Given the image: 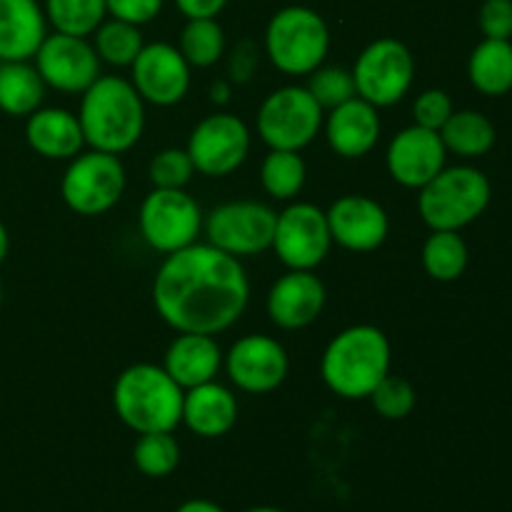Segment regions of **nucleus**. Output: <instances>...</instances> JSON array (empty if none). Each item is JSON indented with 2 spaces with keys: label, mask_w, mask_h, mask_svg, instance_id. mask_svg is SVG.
Segmentation results:
<instances>
[{
  "label": "nucleus",
  "mask_w": 512,
  "mask_h": 512,
  "mask_svg": "<svg viewBox=\"0 0 512 512\" xmlns=\"http://www.w3.org/2000/svg\"><path fill=\"white\" fill-rule=\"evenodd\" d=\"M250 128L233 113H213L200 120L190 133L188 150L195 173L208 178H225L248 160Z\"/></svg>",
  "instance_id": "obj_12"
},
{
  "label": "nucleus",
  "mask_w": 512,
  "mask_h": 512,
  "mask_svg": "<svg viewBox=\"0 0 512 512\" xmlns=\"http://www.w3.org/2000/svg\"><path fill=\"white\" fill-rule=\"evenodd\" d=\"M453 110H455L453 100H450V95L445 93V90H440V88L423 90V93H420L413 103L415 125L440 133V128L448 123V118L453 115Z\"/></svg>",
  "instance_id": "obj_37"
},
{
  "label": "nucleus",
  "mask_w": 512,
  "mask_h": 512,
  "mask_svg": "<svg viewBox=\"0 0 512 512\" xmlns=\"http://www.w3.org/2000/svg\"><path fill=\"white\" fill-rule=\"evenodd\" d=\"M468 78L478 93L503 98L512 90V43L483 38L468 58Z\"/></svg>",
  "instance_id": "obj_25"
},
{
  "label": "nucleus",
  "mask_w": 512,
  "mask_h": 512,
  "mask_svg": "<svg viewBox=\"0 0 512 512\" xmlns=\"http://www.w3.org/2000/svg\"><path fill=\"white\" fill-rule=\"evenodd\" d=\"M213 100H218V103H225V100H228V88H225L223 83L213 85Z\"/></svg>",
  "instance_id": "obj_43"
},
{
  "label": "nucleus",
  "mask_w": 512,
  "mask_h": 512,
  "mask_svg": "<svg viewBox=\"0 0 512 512\" xmlns=\"http://www.w3.org/2000/svg\"><path fill=\"white\" fill-rule=\"evenodd\" d=\"M448 150H445L440 133L420 125L403 128L388 145L385 165L390 178L410 190H420L428 185L440 170L445 168Z\"/></svg>",
  "instance_id": "obj_17"
},
{
  "label": "nucleus",
  "mask_w": 512,
  "mask_h": 512,
  "mask_svg": "<svg viewBox=\"0 0 512 512\" xmlns=\"http://www.w3.org/2000/svg\"><path fill=\"white\" fill-rule=\"evenodd\" d=\"M178 50L190 68H210L225 55V33L215 18H193L180 33Z\"/></svg>",
  "instance_id": "obj_32"
},
{
  "label": "nucleus",
  "mask_w": 512,
  "mask_h": 512,
  "mask_svg": "<svg viewBox=\"0 0 512 512\" xmlns=\"http://www.w3.org/2000/svg\"><path fill=\"white\" fill-rule=\"evenodd\" d=\"M110 18L125 20L133 25H145L155 20L163 10L165 0H105Z\"/></svg>",
  "instance_id": "obj_39"
},
{
  "label": "nucleus",
  "mask_w": 512,
  "mask_h": 512,
  "mask_svg": "<svg viewBox=\"0 0 512 512\" xmlns=\"http://www.w3.org/2000/svg\"><path fill=\"white\" fill-rule=\"evenodd\" d=\"M138 225L140 235L150 248L170 255L198 243L203 210L183 188H153L140 205Z\"/></svg>",
  "instance_id": "obj_10"
},
{
  "label": "nucleus",
  "mask_w": 512,
  "mask_h": 512,
  "mask_svg": "<svg viewBox=\"0 0 512 512\" xmlns=\"http://www.w3.org/2000/svg\"><path fill=\"white\" fill-rule=\"evenodd\" d=\"M48 35V18L38 0H0V63L33 60Z\"/></svg>",
  "instance_id": "obj_22"
},
{
  "label": "nucleus",
  "mask_w": 512,
  "mask_h": 512,
  "mask_svg": "<svg viewBox=\"0 0 512 512\" xmlns=\"http://www.w3.org/2000/svg\"><path fill=\"white\" fill-rule=\"evenodd\" d=\"M230 383L250 395H265L285 383L290 370L288 353L270 335H245L235 340L228 355H223Z\"/></svg>",
  "instance_id": "obj_15"
},
{
  "label": "nucleus",
  "mask_w": 512,
  "mask_h": 512,
  "mask_svg": "<svg viewBox=\"0 0 512 512\" xmlns=\"http://www.w3.org/2000/svg\"><path fill=\"white\" fill-rule=\"evenodd\" d=\"M8 250H10V238H8V230H5V225L0 223V265H3V260L8 258Z\"/></svg>",
  "instance_id": "obj_42"
},
{
  "label": "nucleus",
  "mask_w": 512,
  "mask_h": 512,
  "mask_svg": "<svg viewBox=\"0 0 512 512\" xmlns=\"http://www.w3.org/2000/svg\"><path fill=\"white\" fill-rule=\"evenodd\" d=\"M248 300L243 263L210 243L170 253L153 280L155 310L178 333H223L238 323Z\"/></svg>",
  "instance_id": "obj_1"
},
{
  "label": "nucleus",
  "mask_w": 512,
  "mask_h": 512,
  "mask_svg": "<svg viewBox=\"0 0 512 512\" xmlns=\"http://www.w3.org/2000/svg\"><path fill=\"white\" fill-rule=\"evenodd\" d=\"M133 463L145 478H168L180 465V445L173 433H145L133 448Z\"/></svg>",
  "instance_id": "obj_33"
},
{
  "label": "nucleus",
  "mask_w": 512,
  "mask_h": 512,
  "mask_svg": "<svg viewBox=\"0 0 512 512\" xmlns=\"http://www.w3.org/2000/svg\"><path fill=\"white\" fill-rule=\"evenodd\" d=\"M390 363L393 348L388 335L375 325H353L328 343L320 360V375L338 398L363 400L390 373Z\"/></svg>",
  "instance_id": "obj_3"
},
{
  "label": "nucleus",
  "mask_w": 512,
  "mask_h": 512,
  "mask_svg": "<svg viewBox=\"0 0 512 512\" xmlns=\"http://www.w3.org/2000/svg\"><path fill=\"white\" fill-rule=\"evenodd\" d=\"M325 285L313 270H290L270 288L265 310L270 323L283 330H303L320 318L325 308Z\"/></svg>",
  "instance_id": "obj_19"
},
{
  "label": "nucleus",
  "mask_w": 512,
  "mask_h": 512,
  "mask_svg": "<svg viewBox=\"0 0 512 512\" xmlns=\"http://www.w3.org/2000/svg\"><path fill=\"white\" fill-rule=\"evenodd\" d=\"M370 403H373L375 413L385 420H405L418 405V393H415L413 383L400 375L388 373L378 383V388L370 393Z\"/></svg>",
  "instance_id": "obj_35"
},
{
  "label": "nucleus",
  "mask_w": 512,
  "mask_h": 512,
  "mask_svg": "<svg viewBox=\"0 0 512 512\" xmlns=\"http://www.w3.org/2000/svg\"><path fill=\"white\" fill-rule=\"evenodd\" d=\"M25 140L48 160H73L83 150L78 115L65 108H38L25 120Z\"/></svg>",
  "instance_id": "obj_24"
},
{
  "label": "nucleus",
  "mask_w": 512,
  "mask_h": 512,
  "mask_svg": "<svg viewBox=\"0 0 512 512\" xmlns=\"http://www.w3.org/2000/svg\"><path fill=\"white\" fill-rule=\"evenodd\" d=\"M175 512H225V510L220 508L218 503H213V500L193 498V500H185L183 505H178V510Z\"/></svg>",
  "instance_id": "obj_41"
},
{
  "label": "nucleus",
  "mask_w": 512,
  "mask_h": 512,
  "mask_svg": "<svg viewBox=\"0 0 512 512\" xmlns=\"http://www.w3.org/2000/svg\"><path fill=\"white\" fill-rule=\"evenodd\" d=\"M330 238L353 253H370L385 243L390 220L383 205L368 195H343L328 210Z\"/></svg>",
  "instance_id": "obj_18"
},
{
  "label": "nucleus",
  "mask_w": 512,
  "mask_h": 512,
  "mask_svg": "<svg viewBox=\"0 0 512 512\" xmlns=\"http://www.w3.org/2000/svg\"><path fill=\"white\" fill-rule=\"evenodd\" d=\"M190 65L175 45L148 43L130 65V83L143 103L170 108L178 105L190 90Z\"/></svg>",
  "instance_id": "obj_16"
},
{
  "label": "nucleus",
  "mask_w": 512,
  "mask_h": 512,
  "mask_svg": "<svg viewBox=\"0 0 512 512\" xmlns=\"http://www.w3.org/2000/svg\"><path fill=\"white\" fill-rule=\"evenodd\" d=\"M355 93L373 108H390L410 93L415 58L403 40L378 38L358 55L353 68Z\"/></svg>",
  "instance_id": "obj_8"
},
{
  "label": "nucleus",
  "mask_w": 512,
  "mask_h": 512,
  "mask_svg": "<svg viewBox=\"0 0 512 512\" xmlns=\"http://www.w3.org/2000/svg\"><path fill=\"white\" fill-rule=\"evenodd\" d=\"M125 193V168L118 155L100 153H78L70 160L63 180H60V195L73 213L95 218L120 203Z\"/></svg>",
  "instance_id": "obj_9"
},
{
  "label": "nucleus",
  "mask_w": 512,
  "mask_h": 512,
  "mask_svg": "<svg viewBox=\"0 0 512 512\" xmlns=\"http://www.w3.org/2000/svg\"><path fill=\"white\" fill-rule=\"evenodd\" d=\"M425 273L438 283H455L468 270V243L463 240L460 230H433L425 240L423 253Z\"/></svg>",
  "instance_id": "obj_28"
},
{
  "label": "nucleus",
  "mask_w": 512,
  "mask_h": 512,
  "mask_svg": "<svg viewBox=\"0 0 512 512\" xmlns=\"http://www.w3.org/2000/svg\"><path fill=\"white\" fill-rule=\"evenodd\" d=\"M195 165L185 148H165L150 160L148 178L153 188L180 190L193 180Z\"/></svg>",
  "instance_id": "obj_36"
},
{
  "label": "nucleus",
  "mask_w": 512,
  "mask_h": 512,
  "mask_svg": "<svg viewBox=\"0 0 512 512\" xmlns=\"http://www.w3.org/2000/svg\"><path fill=\"white\" fill-rule=\"evenodd\" d=\"M0 300H3V285H0Z\"/></svg>",
  "instance_id": "obj_45"
},
{
  "label": "nucleus",
  "mask_w": 512,
  "mask_h": 512,
  "mask_svg": "<svg viewBox=\"0 0 512 512\" xmlns=\"http://www.w3.org/2000/svg\"><path fill=\"white\" fill-rule=\"evenodd\" d=\"M183 395L163 365L135 363L115 380V415L138 435L173 433L183 420Z\"/></svg>",
  "instance_id": "obj_4"
},
{
  "label": "nucleus",
  "mask_w": 512,
  "mask_h": 512,
  "mask_svg": "<svg viewBox=\"0 0 512 512\" xmlns=\"http://www.w3.org/2000/svg\"><path fill=\"white\" fill-rule=\"evenodd\" d=\"M305 88L310 90L318 105L323 110H333L338 105L348 103L355 95V80L353 70L343 68V65H320L318 70L308 75V85Z\"/></svg>",
  "instance_id": "obj_34"
},
{
  "label": "nucleus",
  "mask_w": 512,
  "mask_h": 512,
  "mask_svg": "<svg viewBox=\"0 0 512 512\" xmlns=\"http://www.w3.org/2000/svg\"><path fill=\"white\" fill-rule=\"evenodd\" d=\"M323 130L335 155L345 160L363 158L380 140L378 108L355 95L353 100L338 105L325 115Z\"/></svg>",
  "instance_id": "obj_20"
},
{
  "label": "nucleus",
  "mask_w": 512,
  "mask_h": 512,
  "mask_svg": "<svg viewBox=\"0 0 512 512\" xmlns=\"http://www.w3.org/2000/svg\"><path fill=\"white\" fill-rule=\"evenodd\" d=\"M33 60L43 83L58 93L83 95L100 78V58L93 43L78 35H45Z\"/></svg>",
  "instance_id": "obj_14"
},
{
  "label": "nucleus",
  "mask_w": 512,
  "mask_h": 512,
  "mask_svg": "<svg viewBox=\"0 0 512 512\" xmlns=\"http://www.w3.org/2000/svg\"><path fill=\"white\" fill-rule=\"evenodd\" d=\"M180 13L188 20L193 18H218L225 10L228 0H175Z\"/></svg>",
  "instance_id": "obj_40"
},
{
  "label": "nucleus",
  "mask_w": 512,
  "mask_h": 512,
  "mask_svg": "<svg viewBox=\"0 0 512 512\" xmlns=\"http://www.w3.org/2000/svg\"><path fill=\"white\" fill-rule=\"evenodd\" d=\"M163 368L183 390L215 380L223 368V350L213 335L180 333L165 350Z\"/></svg>",
  "instance_id": "obj_23"
},
{
  "label": "nucleus",
  "mask_w": 512,
  "mask_h": 512,
  "mask_svg": "<svg viewBox=\"0 0 512 512\" xmlns=\"http://www.w3.org/2000/svg\"><path fill=\"white\" fill-rule=\"evenodd\" d=\"M330 225L325 210L313 203H293L275 218L273 245L288 270H315L330 253Z\"/></svg>",
  "instance_id": "obj_13"
},
{
  "label": "nucleus",
  "mask_w": 512,
  "mask_h": 512,
  "mask_svg": "<svg viewBox=\"0 0 512 512\" xmlns=\"http://www.w3.org/2000/svg\"><path fill=\"white\" fill-rule=\"evenodd\" d=\"M308 168L295 150H270L260 163V185L275 200H293L303 190Z\"/></svg>",
  "instance_id": "obj_30"
},
{
  "label": "nucleus",
  "mask_w": 512,
  "mask_h": 512,
  "mask_svg": "<svg viewBox=\"0 0 512 512\" xmlns=\"http://www.w3.org/2000/svg\"><path fill=\"white\" fill-rule=\"evenodd\" d=\"M275 213L270 205L258 200H233L213 208L203 228L208 243L233 258H255L273 245Z\"/></svg>",
  "instance_id": "obj_11"
},
{
  "label": "nucleus",
  "mask_w": 512,
  "mask_h": 512,
  "mask_svg": "<svg viewBox=\"0 0 512 512\" xmlns=\"http://www.w3.org/2000/svg\"><path fill=\"white\" fill-rule=\"evenodd\" d=\"M478 25L485 38L512 40V0H483Z\"/></svg>",
  "instance_id": "obj_38"
},
{
  "label": "nucleus",
  "mask_w": 512,
  "mask_h": 512,
  "mask_svg": "<svg viewBox=\"0 0 512 512\" xmlns=\"http://www.w3.org/2000/svg\"><path fill=\"white\" fill-rule=\"evenodd\" d=\"M245 512H285V510L270 508V505H260V508H250V510H245Z\"/></svg>",
  "instance_id": "obj_44"
},
{
  "label": "nucleus",
  "mask_w": 512,
  "mask_h": 512,
  "mask_svg": "<svg viewBox=\"0 0 512 512\" xmlns=\"http://www.w3.org/2000/svg\"><path fill=\"white\" fill-rule=\"evenodd\" d=\"M143 45L140 25L125 23L118 18L103 20L93 33V48L100 63H108L113 68H130Z\"/></svg>",
  "instance_id": "obj_29"
},
{
  "label": "nucleus",
  "mask_w": 512,
  "mask_h": 512,
  "mask_svg": "<svg viewBox=\"0 0 512 512\" xmlns=\"http://www.w3.org/2000/svg\"><path fill=\"white\" fill-rule=\"evenodd\" d=\"M265 55L285 75H310L325 63L330 28L320 13L305 5L280 8L265 28Z\"/></svg>",
  "instance_id": "obj_6"
},
{
  "label": "nucleus",
  "mask_w": 512,
  "mask_h": 512,
  "mask_svg": "<svg viewBox=\"0 0 512 512\" xmlns=\"http://www.w3.org/2000/svg\"><path fill=\"white\" fill-rule=\"evenodd\" d=\"M325 120V110L310 95L305 85H285L273 90L260 103L255 128L260 140L270 150H295L300 153L308 148L320 133Z\"/></svg>",
  "instance_id": "obj_7"
},
{
  "label": "nucleus",
  "mask_w": 512,
  "mask_h": 512,
  "mask_svg": "<svg viewBox=\"0 0 512 512\" xmlns=\"http://www.w3.org/2000/svg\"><path fill=\"white\" fill-rule=\"evenodd\" d=\"M45 18L55 33L88 38L108 15L105 0H45Z\"/></svg>",
  "instance_id": "obj_31"
},
{
  "label": "nucleus",
  "mask_w": 512,
  "mask_h": 512,
  "mask_svg": "<svg viewBox=\"0 0 512 512\" xmlns=\"http://www.w3.org/2000/svg\"><path fill=\"white\" fill-rule=\"evenodd\" d=\"M493 185L475 165H445L420 188L418 213L430 230H463L488 210Z\"/></svg>",
  "instance_id": "obj_5"
},
{
  "label": "nucleus",
  "mask_w": 512,
  "mask_h": 512,
  "mask_svg": "<svg viewBox=\"0 0 512 512\" xmlns=\"http://www.w3.org/2000/svg\"><path fill=\"white\" fill-rule=\"evenodd\" d=\"M440 138L448 153L463 160H478L493 150L498 133L488 115L478 110H453L448 123L440 128Z\"/></svg>",
  "instance_id": "obj_26"
},
{
  "label": "nucleus",
  "mask_w": 512,
  "mask_h": 512,
  "mask_svg": "<svg viewBox=\"0 0 512 512\" xmlns=\"http://www.w3.org/2000/svg\"><path fill=\"white\" fill-rule=\"evenodd\" d=\"M235 420H238V400L233 390L220 385L218 380L185 390L180 423L198 438H223L235 428Z\"/></svg>",
  "instance_id": "obj_21"
},
{
  "label": "nucleus",
  "mask_w": 512,
  "mask_h": 512,
  "mask_svg": "<svg viewBox=\"0 0 512 512\" xmlns=\"http://www.w3.org/2000/svg\"><path fill=\"white\" fill-rule=\"evenodd\" d=\"M78 123L90 150L120 155L143 138L145 103L130 80L100 75L80 98Z\"/></svg>",
  "instance_id": "obj_2"
},
{
  "label": "nucleus",
  "mask_w": 512,
  "mask_h": 512,
  "mask_svg": "<svg viewBox=\"0 0 512 512\" xmlns=\"http://www.w3.org/2000/svg\"><path fill=\"white\" fill-rule=\"evenodd\" d=\"M45 88L40 73L30 60L0 63V110L13 118H28L43 105Z\"/></svg>",
  "instance_id": "obj_27"
}]
</instances>
